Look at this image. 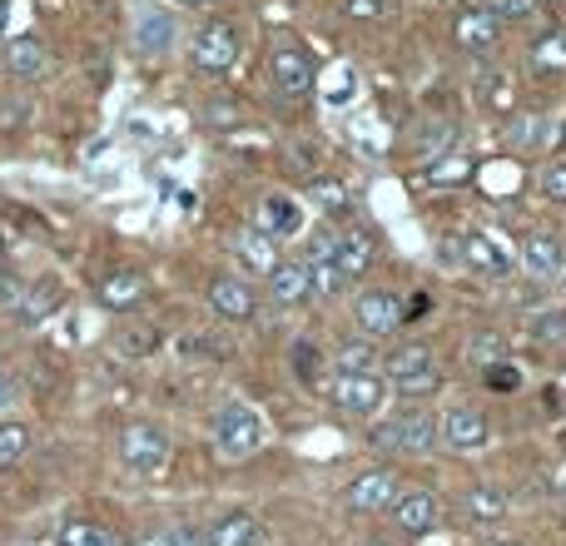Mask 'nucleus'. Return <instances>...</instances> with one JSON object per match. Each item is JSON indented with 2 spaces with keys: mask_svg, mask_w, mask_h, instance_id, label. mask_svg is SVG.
Here are the masks:
<instances>
[{
  "mask_svg": "<svg viewBox=\"0 0 566 546\" xmlns=\"http://www.w3.org/2000/svg\"><path fill=\"white\" fill-rule=\"evenodd\" d=\"M482 382H488V392H517L522 368L517 363H492V368H482Z\"/></svg>",
  "mask_w": 566,
  "mask_h": 546,
  "instance_id": "obj_38",
  "label": "nucleus"
},
{
  "mask_svg": "<svg viewBox=\"0 0 566 546\" xmlns=\"http://www.w3.org/2000/svg\"><path fill=\"white\" fill-rule=\"evenodd\" d=\"M557 139H562V149H566V129H562V135H557Z\"/></svg>",
  "mask_w": 566,
  "mask_h": 546,
  "instance_id": "obj_54",
  "label": "nucleus"
},
{
  "mask_svg": "<svg viewBox=\"0 0 566 546\" xmlns=\"http://www.w3.org/2000/svg\"><path fill=\"white\" fill-rule=\"evenodd\" d=\"M373 448H388V452H428V448H438V418H428V412H402V418L373 428Z\"/></svg>",
  "mask_w": 566,
  "mask_h": 546,
  "instance_id": "obj_3",
  "label": "nucleus"
},
{
  "mask_svg": "<svg viewBox=\"0 0 566 546\" xmlns=\"http://www.w3.org/2000/svg\"><path fill=\"white\" fill-rule=\"evenodd\" d=\"M338 6H343L348 20H378V15L392 10V0H338Z\"/></svg>",
  "mask_w": 566,
  "mask_h": 546,
  "instance_id": "obj_43",
  "label": "nucleus"
},
{
  "mask_svg": "<svg viewBox=\"0 0 566 546\" xmlns=\"http://www.w3.org/2000/svg\"><path fill=\"white\" fill-rule=\"evenodd\" d=\"M289 363H293V372H298V382L318 388V368H323L318 343H313V338H298V343H293V353H289Z\"/></svg>",
  "mask_w": 566,
  "mask_h": 546,
  "instance_id": "obj_34",
  "label": "nucleus"
},
{
  "mask_svg": "<svg viewBox=\"0 0 566 546\" xmlns=\"http://www.w3.org/2000/svg\"><path fill=\"white\" fill-rule=\"evenodd\" d=\"M205 125H214V129H239V125H244V109H239V99L214 95V99H205Z\"/></svg>",
  "mask_w": 566,
  "mask_h": 546,
  "instance_id": "obj_35",
  "label": "nucleus"
},
{
  "mask_svg": "<svg viewBox=\"0 0 566 546\" xmlns=\"http://www.w3.org/2000/svg\"><path fill=\"white\" fill-rule=\"evenodd\" d=\"M442 139H452V125H428V129L418 135V145H412V149H418V155L432 165L438 155H448V145H442Z\"/></svg>",
  "mask_w": 566,
  "mask_h": 546,
  "instance_id": "obj_40",
  "label": "nucleus"
},
{
  "mask_svg": "<svg viewBox=\"0 0 566 546\" xmlns=\"http://www.w3.org/2000/svg\"><path fill=\"white\" fill-rule=\"evenodd\" d=\"M438 442L452 452H478L492 442V422L478 408H448L438 418Z\"/></svg>",
  "mask_w": 566,
  "mask_h": 546,
  "instance_id": "obj_8",
  "label": "nucleus"
},
{
  "mask_svg": "<svg viewBox=\"0 0 566 546\" xmlns=\"http://www.w3.org/2000/svg\"><path fill=\"white\" fill-rule=\"evenodd\" d=\"M418 372H432V348L428 343H402L382 358V378L388 382H402V378H418Z\"/></svg>",
  "mask_w": 566,
  "mask_h": 546,
  "instance_id": "obj_24",
  "label": "nucleus"
},
{
  "mask_svg": "<svg viewBox=\"0 0 566 546\" xmlns=\"http://www.w3.org/2000/svg\"><path fill=\"white\" fill-rule=\"evenodd\" d=\"M373 259H378V244H373L368 229H343V234H333V264L343 269V279H363V273L373 269Z\"/></svg>",
  "mask_w": 566,
  "mask_h": 546,
  "instance_id": "obj_14",
  "label": "nucleus"
},
{
  "mask_svg": "<svg viewBox=\"0 0 566 546\" xmlns=\"http://www.w3.org/2000/svg\"><path fill=\"white\" fill-rule=\"evenodd\" d=\"M10 392H15V388H10V378H6V372H0V408H6V402H10Z\"/></svg>",
  "mask_w": 566,
  "mask_h": 546,
  "instance_id": "obj_51",
  "label": "nucleus"
},
{
  "mask_svg": "<svg viewBox=\"0 0 566 546\" xmlns=\"http://www.w3.org/2000/svg\"><path fill=\"white\" fill-rule=\"evenodd\" d=\"M259 219H264V234L269 239H289V234H298V229H303L298 204H293V199H283V195H269L264 204H259Z\"/></svg>",
  "mask_w": 566,
  "mask_h": 546,
  "instance_id": "obj_26",
  "label": "nucleus"
},
{
  "mask_svg": "<svg viewBox=\"0 0 566 546\" xmlns=\"http://www.w3.org/2000/svg\"><path fill=\"white\" fill-rule=\"evenodd\" d=\"M542 195H547L552 204H566V159H562V165H552L547 175H542Z\"/></svg>",
  "mask_w": 566,
  "mask_h": 546,
  "instance_id": "obj_45",
  "label": "nucleus"
},
{
  "mask_svg": "<svg viewBox=\"0 0 566 546\" xmlns=\"http://www.w3.org/2000/svg\"><path fill=\"white\" fill-rule=\"evenodd\" d=\"M517 264L527 269V279H537V283L562 279V269H566V249H562L552 234H527V239H522Z\"/></svg>",
  "mask_w": 566,
  "mask_h": 546,
  "instance_id": "obj_16",
  "label": "nucleus"
},
{
  "mask_svg": "<svg viewBox=\"0 0 566 546\" xmlns=\"http://www.w3.org/2000/svg\"><path fill=\"white\" fill-rule=\"evenodd\" d=\"M438 259H442V269H462V239H442L438 244Z\"/></svg>",
  "mask_w": 566,
  "mask_h": 546,
  "instance_id": "obj_48",
  "label": "nucleus"
},
{
  "mask_svg": "<svg viewBox=\"0 0 566 546\" xmlns=\"http://www.w3.org/2000/svg\"><path fill=\"white\" fill-rule=\"evenodd\" d=\"M145 25L135 30V40H139V50H165L169 45V15L165 10H145Z\"/></svg>",
  "mask_w": 566,
  "mask_h": 546,
  "instance_id": "obj_36",
  "label": "nucleus"
},
{
  "mask_svg": "<svg viewBox=\"0 0 566 546\" xmlns=\"http://www.w3.org/2000/svg\"><path fill=\"white\" fill-rule=\"evenodd\" d=\"M552 497L566 502V462H557V468H552Z\"/></svg>",
  "mask_w": 566,
  "mask_h": 546,
  "instance_id": "obj_50",
  "label": "nucleus"
},
{
  "mask_svg": "<svg viewBox=\"0 0 566 546\" xmlns=\"http://www.w3.org/2000/svg\"><path fill=\"white\" fill-rule=\"evenodd\" d=\"M25 452H30V428L25 422H0V472L20 468Z\"/></svg>",
  "mask_w": 566,
  "mask_h": 546,
  "instance_id": "obj_32",
  "label": "nucleus"
},
{
  "mask_svg": "<svg viewBox=\"0 0 566 546\" xmlns=\"http://www.w3.org/2000/svg\"><path fill=\"white\" fill-rule=\"evenodd\" d=\"M428 308H432V298H428V293H412V298L402 303V323H408V318H422V313H428Z\"/></svg>",
  "mask_w": 566,
  "mask_h": 546,
  "instance_id": "obj_49",
  "label": "nucleus"
},
{
  "mask_svg": "<svg viewBox=\"0 0 566 546\" xmlns=\"http://www.w3.org/2000/svg\"><path fill=\"white\" fill-rule=\"evenodd\" d=\"M65 303V288H60L55 279H45V283H35V288H25V298H20V323H40V318H50V313Z\"/></svg>",
  "mask_w": 566,
  "mask_h": 546,
  "instance_id": "obj_27",
  "label": "nucleus"
},
{
  "mask_svg": "<svg viewBox=\"0 0 566 546\" xmlns=\"http://www.w3.org/2000/svg\"><path fill=\"white\" fill-rule=\"evenodd\" d=\"M482 10H488V15L502 25V20H527L532 10H537V0H488Z\"/></svg>",
  "mask_w": 566,
  "mask_h": 546,
  "instance_id": "obj_42",
  "label": "nucleus"
},
{
  "mask_svg": "<svg viewBox=\"0 0 566 546\" xmlns=\"http://www.w3.org/2000/svg\"><path fill=\"white\" fill-rule=\"evenodd\" d=\"M189 60H195L205 75H224V70L239 60V30L229 25V20H209V25H199L195 45H189Z\"/></svg>",
  "mask_w": 566,
  "mask_h": 546,
  "instance_id": "obj_4",
  "label": "nucleus"
},
{
  "mask_svg": "<svg viewBox=\"0 0 566 546\" xmlns=\"http://www.w3.org/2000/svg\"><path fill=\"white\" fill-rule=\"evenodd\" d=\"M20 298H25V288L10 273H0V308H20Z\"/></svg>",
  "mask_w": 566,
  "mask_h": 546,
  "instance_id": "obj_47",
  "label": "nucleus"
},
{
  "mask_svg": "<svg viewBox=\"0 0 566 546\" xmlns=\"http://www.w3.org/2000/svg\"><path fill=\"white\" fill-rule=\"evenodd\" d=\"M234 254L244 259L249 269H259V273H274V269H279V244H274V239H269L259 224L244 229V234L234 239Z\"/></svg>",
  "mask_w": 566,
  "mask_h": 546,
  "instance_id": "obj_25",
  "label": "nucleus"
},
{
  "mask_svg": "<svg viewBox=\"0 0 566 546\" xmlns=\"http://www.w3.org/2000/svg\"><path fill=\"white\" fill-rule=\"evenodd\" d=\"M532 70H542V75L566 70V30H547L532 40Z\"/></svg>",
  "mask_w": 566,
  "mask_h": 546,
  "instance_id": "obj_28",
  "label": "nucleus"
},
{
  "mask_svg": "<svg viewBox=\"0 0 566 546\" xmlns=\"http://www.w3.org/2000/svg\"><path fill=\"white\" fill-rule=\"evenodd\" d=\"M159 546H205V537H199L195 527H169L165 537H159Z\"/></svg>",
  "mask_w": 566,
  "mask_h": 546,
  "instance_id": "obj_46",
  "label": "nucleus"
},
{
  "mask_svg": "<svg viewBox=\"0 0 566 546\" xmlns=\"http://www.w3.org/2000/svg\"><path fill=\"white\" fill-rule=\"evenodd\" d=\"M308 283H313V298H323V303H333L343 288H348V279H343V269L333 264V239H323V244H318V254L308 259Z\"/></svg>",
  "mask_w": 566,
  "mask_h": 546,
  "instance_id": "obj_23",
  "label": "nucleus"
},
{
  "mask_svg": "<svg viewBox=\"0 0 566 546\" xmlns=\"http://www.w3.org/2000/svg\"><path fill=\"white\" fill-rule=\"evenodd\" d=\"M145 293H149V283H145V273H139V269H109V273H99V279H95V298L105 303L109 313L139 308V303H145Z\"/></svg>",
  "mask_w": 566,
  "mask_h": 546,
  "instance_id": "obj_11",
  "label": "nucleus"
},
{
  "mask_svg": "<svg viewBox=\"0 0 566 546\" xmlns=\"http://www.w3.org/2000/svg\"><path fill=\"white\" fill-rule=\"evenodd\" d=\"M502 139H507V145H517V149H542V145H552V139H557V125H552L542 109H522V115L507 119Z\"/></svg>",
  "mask_w": 566,
  "mask_h": 546,
  "instance_id": "obj_21",
  "label": "nucleus"
},
{
  "mask_svg": "<svg viewBox=\"0 0 566 546\" xmlns=\"http://www.w3.org/2000/svg\"><path fill=\"white\" fill-rule=\"evenodd\" d=\"M60 546H125V537L99 527V522H70V527L60 532Z\"/></svg>",
  "mask_w": 566,
  "mask_h": 546,
  "instance_id": "obj_31",
  "label": "nucleus"
},
{
  "mask_svg": "<svg viewBox=\"0 0 566 546\" xmlns=\"http://www.w3.org/2000/svg\"><path fill=\"white\" fill-rule=\"evenodd\" d=\"M562 279H566V269H562Z\"/></svg>",
  "mask_w": 566,
  "mask_h": 546,
  "instance_id": "obj_57",
  "label": "nucleus"
},
{
  "mask_svg": "<svg viewBox=\"0 0 566 546\" xmlns=\"http://www.w3.org/2000/svg\"><path fill=\"white\" fill-rule=\"evenodd\" d=\"M442 388V372L432 368V372H418V378H402V382H392V392L398 398H408V402H418V398H432V392Z\"/></svg>",
  "mask_w": 566,
  "mask_h": 546,
  "instance_id": "obj_37",
  "label": "nucleus"
},
{
  "mask_svg": "<svg viewBox=\"0 0 566 546\" xmlns=\"http://www.w3.org/2000/svg\"><path fill=\"white\" fill-rule=\"evenodd\" d=\"M269 298L279 308H298V303L313 298V283H308V259H279V269L269 273Z\"/></svg>",
  "mask_w": 566,
  "mask_h": 546,
  "instance_id": "obj_15",
  "label": "nucleus"
},
{
  "mask_svg": "<svg viewBox=\"0 0 566 546\" xmlns=\"http://www.w3.org/2000/svg\"><path fill=\"white\" fill-rule=\"evenodd\" d=\"M388 392L392 388L378 372H338V382H333V402H338L343 412H353V418H378Z\"/></svg>",
  "mask_w": 566,
  "mask_h": 546,
  "instance_id": "obj_5",
  "label": "nucleus"
},
{
  "mask_svg": "<svg viewBox=\"0 0 566 546\" xmlns=\"http://www.w3.org/2000/svg\"><path fill=\"white\" fill-rule=\"evenodd\" d=\"M497 546H517V542H497Z\"/></svg>",
  "mask_w": 566,
  "mask_h": 546,
  "instance_id": "obj_56",
  "label": "nucleus"
},
{
  "mask_svg": "<svg viewBox=\"0 0 566 546\" xmlns=\"http://www.w3.org/2000/svg\"><path fill=\"white\" fill-rule=\"evenodd\" d=\"M155 348H159V333L149 328V323H125V328H119V353H125V358H149Z\"/></svg>",
  "mask_w": 566,
  "mask_h": 546,
  "instance_id": "obj_33",
  "label": "nucleus"
},
{
  "mask_svg": "<svg viewBox=\"0 0 566 546\" xmlns=\"http://www.w3.org/2000/svg\"><path fill=\"white\" fill-rule=\"evenodd\" d=\"M209 308H214L224 323H249V318H254V308H259V293L249 288L244 279L219 273V279L209 283Z\"/></svg>",
  "mask_w": 566,
  "mask_h": 546,
  "instance_id": "obj_12",
  "label": "nucleus"
},
{
  "mask_svg": "<svg viewBox=\"0 0 566 546\" xmlns=\"http://www.w3.org/2000/svg\"><path fill=\"white\" fill-rule=\"evenodd\" d=\"M532 338L537 343H566V313H537V318H532Z\"/></svg>",
  "mask_w": 566,
  "mask_h": 546,
  "instance_id": "obj_41",
  "label": "nucleus"
},
{
  "mask_svg": "<svg viewBox=\"0 0 566 546\" xmlns=\"http://www.w3.org/2000/svg\"><path fill=\"white\" fill-rule=\"evenodd\" d=\"M333 368L338 372H378V348L363 338H343L333 353Z\"/></svg>",
  "mask_w": 566,
  "mask_h": 546,
  "instance_id": "obj_29",
  "label": "nucleus"
},
{
  "mask_svg": "<svg viewBox=\"0 0 566 546\" xmlns=\"http://www.w3.org/2000/svg\"><path fill=\"white\" fill-rule=\"evenodd\" d=\"M502 512H507V497H502L497 487H472L468 497H462V517L468 522H497Z\"/></svg>",
  "mask_w": 566,
  "mask_h": 546,
  "instance_id": "obj_30",
  "label": "nucleus"
},
{
  "mask_svg": "<svg viewBox=\"0 0 566 546\" xmlns=\"http://www.w3.org/2000/svg\"><path fill=\"white\" fill-rule=\"evenodd\" d=\"M353 318L368 338H388V333L402 328V298L392 288H363L358 303H353Z\"/></svg>",
  "mask_w": 566,
  "mask_h": 546,
  "instance_id": "obj_6",
  "label": "nucleus"
},
{
  "mask_svg": "<svg viewBox=\"0 0 566 546\" xmlns=\"http://www.w3.org/2000/svg\"><path fill=\"white\" fill-rule=\"evenodd\" d=\"M0 273H6V269H0Z\"/></svg>",
  "mask_w": 566,
  "mask_h": 546,
  "instance_id": "obj_58",
  "label": "nucleus"
},
{
  "mask_svg": "<svg viewBox=\"0 0 566 546\" xmlns=\"http://www.w3.org/2000/svg\"><path fill=\"white\" fill-rule=\"evenodd\" d=\"M313 199H318L328 214H348L353 209V195L343 185H333V179H318V185H313Z\"/></svg>",
  "mask_w": 566,
  "mask_h": 546,
  "instance_id": "obj_39",
  "label": "nucleus"
},
{
  "mask_svg": "<svg viewBox=\"0 0 566 546\" xmlns=\"http://www.w3.org/2000/svg\"><path fill=\"white\" fill-rule=\"evenodd\" d=\"M472 99H478L482 109H497V115H507L512 99H517V90H512V75L502 65H482L478 75H472Z\"/></svg>",
  "mask_w": 566,
  "mask_h": 546,
  "instance_id": "obj_20",
  "label": "nucleus"
},
{
  "mask_svg": "<svg viewBox=\"0 0 566 546\" xmlns=\"http://www.w3.org/2000/svg\"><path fill=\"white\" fill-rule=\"evenodd\" d=\"M472 175H478V159L468 149H448L432 165H422V185H432V189H462V185H472Z\"/></svg>",
  "mask_w": 566,
  "mask_h": 546,
  "instance_id": "obj_18",
  "label": "nucleus"
},
{
  "mask_svg": "<svg viewBox=\"0 0 566 546\" xmlns=\"http://www.w3.org/2000/svg\"><path fill=\"white\" fill-rule=\"evenodd\" d=\"M119 458H125V468L139 472V477H159V472L169 468V458H175V442H169V432L155 428V422H129V428L119 432Z\"/></svg>",
  "mask_w": 566,
  "mask_h": 546,
  "instance_id": "obj_2",
  "label": "nucleus"
},
{
  "mask_svg": "<svg viewBox=\"0 0 566 546\" xmlns=\"http://www.w3.org/2000/svg\"><path fill=\"white\" fill-rule=\"evenodd\" d=\"M368 546H388V542H368Z\"/></svg>",
  "mask_w": 566,
  "mask_h": 546,
  "instance_id": "obj_55",
  "label": "nucleus"
},
{
  "mask_svg": "<svg viewBox=\"0 0 566 546\" xmlns=\"http://www.w3.org/2000/svg\"><path fill=\"white\" fill-rule=\"evenodd\" d=\"M205 546H264V527L249 512H224V517L209 527Z\"/></svg>",
  "mask_w": 566,
  "mask_h": 546,
  "instance_id": "obj_22",
  "label": "nucleus"
},
{
  "mask_svg": "<svg viewBox=\"0 0 566 546\" xmlns=\"http://www.w3.org/2000/svg\"><path fill=\"white\" fill-rule=\"evenodd\" d=\"M402 482L392 468H368L363 477H353L348 487H343V502H348L353 512H388L392 502H398Z\"/></svg>",
  "mask_w": 566,
  "mask_h": 546,
  "instance_id": "obj_7",
  "label": "nucleus"
},
{
  "mask_svg": "<svg viewBox=\"0 0 566 546\" xmlns=\"http://www.w3.org/2000/svg\"><path fill=\"white\" fill-rule=\"evenodd\" d=\"M179 6H195V10H209V6H219V0H179Z\"/></svg>",
  "mask_w": 566,
  "mask_h": 546,
  "instance_id": "obj_53",
  "label": "nucleus"
},
{
  "mask_svg": "<svg viewBox=\"0 0 566 546\" xmlns=\"http://www.w3.org/2000/svg\"><path fill=\"white\" fill-rule=\"evenodd\" d=\"M6 20H10V0H0V35H6Z\"/></svg>",
  "mask_w": 566,
  "mask_h": 546,
  "instance_id": "obj_52",
  "label": "nucleus"
},
{
  "mask_svg": "<svg viewBox=\"0 0 566 546\" xmlns=\"http://www.w3.org/2000/svg\"><path fill=\"white\" fill-rule=\"evenodd\" d=\"M472 358H478L482 368H492V363H507V348H502V338H492V333H482V338L472 343Z\"/></svg>",
  "mask_w": 566,
  "mask_h": 546,
  "instance_id": "obj_44",
  "label": "nucleus"
},
{
  "mask_svg": "<svg viewBox=\"0 0 566 546\" xmlns=\"http://www.w3.org/2000/svg\"><path fill=\"white\" fill-rule=\"evenodd\" d=\"M452 40H458L462 50H472V55H482V50H492L502 40V25L482 6H472V10H458V20H452Z\"/></svg>",
  "mask_w": 566,
  "mask_h": 546,
  "instance_id": "obj_17",
  "label": "nucleus"
},
{
  "mask_svg": "<svg viewBox=\"0 0 566 546\" xmlns=\"http://www.w3.org/2000/svg\"><path fill=\"white\" fill-rule=\"evenodd\" d=\"M462 269L482 273V279H502V273H512V254L502 249L497 234H462Z\"/></svg>",
  "mask_w": 566,
  "mask_h": 546,
  "instance_id": "obj_13",
  "label": "nucleus"
},
{
  "mask_svg": "<svg viewBox=\"0 0 566 546\" xmlns=\"http://www.w3.org/2000/svg\"><path fill=\"white\" fill-rule=\"evenodd\" d=\"M214 442L224 458H249L269 442V428H264V412L249 408V402H224L214 412Z\"/></svg>",
  "mask_w": 566,
  "mask_h": 546,
  "instance_id": "obj_1",
  "label": "nucleus"
},
{
  "mask_svg": "<svg viewBox=\"0 0 566 546\" xmlns=\"http://www.w3.org/2000/svg\"><path fill=\"white\" fill-rule=\"evenodd\" d=\"M392 522H398V532H408V537H422V532L438 527L442 517V502L432 487H412V492H398V502H392Z\"/></svg>",
  "mask_w": 566,
  "mask_h": 546,
  "instance_id": "obj_10",
  "label": "nucleus"
},
{
  "mask_svg": "<svg viewBox=\"0 0 566 546\" xmlns=\"http://www.w3.org/2000/svg\"><path fill=\"white\" fill-rule=\"evenodd\" d=\"M50 65H55V60H50V50L40 45L35 35H20L6 45V75L10 80H40Z\"/></svg>",
  "mask_w": 566,
  "mask_h": 546,
  "instance_id": "obj_19",
  "label": "nucleus"
},
{
  "mask_svg": "<svg viewBox=\"0 0 566 546\" xmlns=\"http://www.w3.org/2000/svg\"><path fill=\"white\" fill-rule=\"evenodd\" d=\"M274 85L283 90L289 99H303L313 95V85H318V65H313V55L303 45H279L274 50Z\"/></svg>",
  "mask_w": 566,
  "mask_h": 546,
  "instance_id": "obj_9",
  "label": "nucleus"
}]
</instances>
